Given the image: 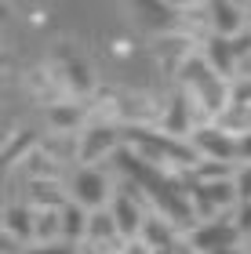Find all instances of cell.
Listing matches in <instances>:
<instances>
[{
	"mask_svg": "<svg viewBox=\"0 0 251 254\" xmlns=\"http://www.w3.org/2000/svg\"><path fill=\"white\" fill-rule=\"evenodd\" d=\"M248 254H251V240H248Z\"/></svg>",
	"mask_w": 251,
	"mask_h": 254,
	"instance_id": "ac0fdd59",
	"label": "cell"
},
{
	"mask_svg": "<svg viewBox=\"0 0 251 254\" xmlns=\"http://www.w3.org/2000/svg\"><path fill=\"white\" fill-rule=\"evenodd\" d=\"M66 189H70V200H77L87 211H98V207H109L113 192H117V182H113L106 164H73L70 178H66Z\"/></svg>",
	"mask_w": 251,
	"mask_h": 254,
	"instance_id": "6da1fadb",
	"label": "cell"
},
{
	"mask_svg": "<svg viewBox=\"0 0 251 254\" xmlns=\"http://www.w3.org/2000/svg\"><path fill=\"white\" fill-rule=\"evenodd\" d=\"M18 254H81V244H70V240H33Z\"/></svg>",
	"mask_w": 251,
	"mask_h": 254,
	"instance_id": "30bf717a",
	"label": "cell"
},
{
	"mask_svg": "<svg viewBox=\"0 0 251 254\" xmlns=\"http://www.w3.org/2000/svg\"><path fill=\"white\" fill-rule=\"evenodd\" d=\"M186 240L197 251H204V254H215V251H222V247L244 244V236H241V229L233 225V214L230 211L219 214V218H211V222H197L186 233Z\"/></svg>",
	"mask_w": 251,
	"mask_h": 254,
	"instance_id": "277c9868",
	"label": "cell"
},
{
	"mask_svg": "<svg viewBox=\"0 0 251 254\" xmlns=\"http://www.w3.org/2000/svg\"><path fill=\"white\" fill-rule=\"evenodd\" d=\"M233 186H237V196H241V200H251V164H237Z\"/></svg>",
	"mask_w": 251,
	"mask_h": 254,
	"instance_id": "7c38bea8",
	"label": "cell"
},
{
	"mask_svg": "<svg viewBox=\"0 0 251 254\" xmlns=\"http://www.w3.org/2000/svg\"><path fill=\"white\" fill-rule=\"evenodd\" d=\"M48 120H51V127L55 131H66V134H73L77 127L84 124V109L81 106H48Z\"/></svg>",
	"mask_w": 251,
	"mask_h": 254,
	"instance_id": "9c48e42d",
	"label": "cell"
},
{
	"mask_svg": "<svg viewBox=\"0 0 251 254\" xmlns=\"http://www.w3.org/2000/svg\"><path fill=\"white\" fill-rule=\"evenodd\" d=\"M178 254H204V251H197V247H193L186 236H182V244H178Z\"/></svg>",
	"mask_w": 251,
	"mask_h": 254,
	"instance_id": "2e32d148",
	"label": "cell"
},
{
	"mask_svg": "<svg viewBox=\"0 0 251 254\" xmlns=\"http://www.w3.org/2000/svg\"><path fill=\"white\" fill-rule=\"evenodd\" d=\"M204 26L211 33H222V37H233L248 26L244 18V4L241 0H208L204 4Z\"/></svg>",
	"mask_w": 251,
	"mask_h": 254,
	"instance_id": "5b68a950",
	"label": "cell"
},
{
	"mask_svg": "<svg viewBox=\"0 0 251 254\" xmlns=\"http://www.w3.org/2000/svg\"><path fill=\"white\" fill-rule=\"evenodd\" d=\"M197 51L204 55V62H208L219 76L230 80L237 73V51H233V40L230 37H222V33H204V40H200Z\"/></svg>",
	"mask_w": 251,
	"mask_h": 254,
	"instance_id": "8992f818",
	"label": "cell"
},
{
	"mask_svg": "<svg viewBox=\"0 0 251 254\" xmlns=\"http://www.w3.org/2000/svg\"><path fill=\"white\" fill-rule=\"evenodd\" d=\"M241 4H244V0H241Z\"/></svg>",
	"mask_w": 251,
	"mask_h": 254,
	"instance_id": "d6986e66",
	"label": "cell"
},
{
	"mask_svg": "<svg viewBox=\"0 0 251 254\" xmlns=\"http://www.w3.org/2000/svg\"><path fill=\"white\" fill-rule=\"evenodd\" d=\"M77 138H81V145H77V164H109V160L117 156V149L124 145V127L87 124Z\"/></svg>",
	"mask_w": 251,
	"mask_h": 254,
	"instance_id": "7a4b0ae2",
	"label": "cell"
},
{
	"mask_svg": "<svg viewBox=\"0 0 251 254\" xmlns=\"http://www.w3.org/2000/svg\"><path fill=\"white\" fill-rule=\"evenodd\" d=\"M120 254H157V251H153V247H146L142 240L135 236V240H128V244H124V251H120Z\"/></svg>",
	"mask_w": 251,
	"mask_h": 254,
	"instance_id": "5bb4252c",
	"label": "cell"
},
{
	"mask_svg": "<svg viewBox=\"0 0 251 254\" xmlns=\"http://www.w3.org/2000/svg\"><path fill=\"white\" fill-rule=\"evenodd\" d=\"M237 164H230V160H197L189 171H186V182H215V178H233Z\"/></svg>",
	"mask_w": 251,
	"mask_h": 254,
	"instance_id": "ba28073f",
	"label": "cell"
},
{
	"mask_svg": "<svg viewBox=\"0 0 251 254\" xmlns=\"http://www.w3.org/2000/svg\"><path fill=\"white\" fill-rule=\"evenodd\" d=\"M233 76H244V80H251V55H244V59L237 62V73H233ZM233 76H230V80H233Z\"/></svg>",
	"mask_w": 251,
	"mask_h": 254,
	"instance_id": "9a60e30c",
	"label": "cell"
},
{
	"mask_svg": "<svg viewBox=\"0 0 251 254\" xmlns=\"http://www.w3.org/2000/svg\"><path fill=\"white\" fill-rule=\"evenodd\" d=\"M244 18H248V26H251V0H244Z\"/></svg>",
	"mask_w": 251,
	"mask_h": 254,
	"instance_id": "e0dca14e",
	"label": "cell"
},
{
	"mask_svg": "<svg viewBox=\"0 0 251 254\" xmlns=\"http://www.w3.org/2000/svg\"><path fill=\"white\" fill-rule=\"evenodd\" d=\"M189 145L197 149V156L204 160H230L237 164V134L226 131L219 120H204L189 131Z\"/></svg>",
	"mask_w": 251,
	"mask_h": 254,
	"instance_id": "3957f363",
	"label": "cell"
},
{
	"mask_svg": "<svg viewBox=\"0 0 251 254\" xmlns=\"http://www.w3.org/2000/svg\"><path fill=\"white\" fill-rule=\"evenodd\" d=\"M59 222H62V240H70V244H81L87 236V222H91V211L81 207L77 200H66L59 207Z\"/></svg>",
	"mask_w": 251,
	"mask_h": 254,
	"instance_id": "52a82bcc",
	"label": "cell"
},
{
	"mask_svg": "<svg viewBox=\"0 0 251 254\" xmlns=\"http://www.w3.org/2000/svg\"><path fill=\"white\" fill-rule=\"evenodd\" d=\"M230 214H233V225L241 229V236H244V244H248V240H251V200H241Z\"/></svg>",
	"mask_w": 251,
	"mask_h": 254,
	"instance_id": "8fae6325",
	"label": "cell"
},
{
	"mask_svg": "<svg viewBox=\"0 0 251 254\" xmlns=\"http://www.w3.org/2000/svg\"><path fill=\"white\" fill-rule=\"evenodd\" d=\"M237 164H251V131L237 134Z\"/></svg>",
	"mask_w": 251,
	"mask_h": 254,
	"instance_id": "4fadbf2b",
	"label": "cell"
}]
</instances>
